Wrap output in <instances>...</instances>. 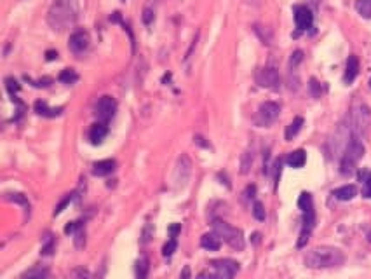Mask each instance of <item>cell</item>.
<instances>
[{
    "label": "cell",
    "instance_id": "obj_1",
    "mask_svg": "<svg viewBox=\"0 0 371 279\" xmlns=\"http://www.w3.org/2000/svg\"><path fill=\"white\" fill-rule=\"evenodd\" d=\"M79 0H54L47 11V23L56 32H65L79 20Z\"/></svg>",
    "mask_w": 371,
    "mask_h": 279
},
{
    "label": "cell",
    "instance_id": "obj_2",
    "mask_svg": "<svg viewBox=\"0 0 371 279\" xmlns=\"http://www.w3.org/2000/svg\"><path fill=\"white\" fill-rule=\"evenodd\" d=\"M343 262H345V255L335 246H317L307 251L305 255V265L310 269H329V267L342 265Z\"/></svg>",
    "mask_w": 371,
    "mask_h": 279
},
{
    "label": "cell",
    "instance_id": "obj_3",
    "mask_svg": "<svg viewBox=\"0 0 371 279\" xmlns=\"http://www.w3.org/2000/svg\"><path fill=\"white\" fill-rule=\"evenodd\" d=\"M364 157V145L357 136H352L343 150V157L340 161V173L345 176L352 175L355 171V166Z\"/></svg>",
    "mask_w": 371,
    "mask_h": 279
},
{
    "label": "cell",
    "instance_id": "obj_4",
    "mask_svg": "<svg viewBox=\"0 0 371 279\" xmlns=\"http://www.w3.org/2000/svg\"><path fill=\"white\" fill-rule=\"evenodd\" d=\"M213 229H214V234H218V237L221 241H225L227 244H229L232 250L236 251H242L244 250V236H242L241 229L237 227H232V225H229L227 222L223 220H214L213 222Z\"/></svg>",
    "mask_w": 371,
    "mask_h": 279
},
{
    "label": "cell",
    "instance_id": "obj_5",
    "mask_svg": "<svg viewBox=\"0 0 371 279\" xmlns=\"http://www.w3.org/2000/svg\"><path fill=\"white\" fill-rule=\"evenodd\" d=\"M369 124H371V112L366 105H357L355 110L352 112V133L354 136H364L369 129Z\"/></svg>",
    "mask_w": 371,
    "mask_h": 279
},
{
    "label": "cell",
    "instance_id": "obj_6",
    "mask_svg": "<svg viewBox=\"0 0 371 279\" xmlns=\"http://www.w3.org/2000/svg\"><path fill=\"white\" fill-rule=\"evenodd\" d=\"M279 114H281V107L275 101H265V103L260 105L258 112L255 115L256 126L268 127L270 124H274L279 119Z\"/></svg>",
    "mask_w": 371,
    "mask_h": 279
},
{
    "label": "cell",
    "instance_id": "obj_7",
    "mask_svg": "<svg viewBox=\"0 0 371 279\" xmlns=\"http://www.w3.org/2000/svg\"><path fill=\"white\" fill-rule=\"evenodd\" d=\"M213 270L216 279H234L236 274L239 272V263L236 260L221 258L213 262Z\"/></svg>",
    "mask_w": 371,
    "mask_h": 279
},
{
    "label": "cell",
    "instance_id": "obj_8",
    "mask_svg": "<svg viewBox=\"0 0 371 279\" xmlns=\"http://www.w3.org/2000/svg\"><path fill=\"white\" fill-rule=\"evenodd\" d=\"M117 110V101L113 100L112 96H101L96 103V108H94V114L100 119V122L107 124L113 115H115Z\"/></svg>",
    "mask_w": 371,
    "mask_h": 279
},
{
    "label": "cell",
    "instance_id": "obj_9",
    "mask_svg": "<svg viewBox=\"0 0 371 279\" xmlns=\"http://www.w3.org/2000/svg\"><path fill=\"white\" fill-rule=\"evenodd\" d=\"M256 82H258V86H262V88L279 89V86H281V77H279L277 70L272 68V66H267V68L258 70V74H256Z\"/></svg>",
    "mask_w": 371,
    "mask_h": 279
},
{
    "label": "cell",
    "instance_id": "obj_10",
    "mask_svg": "<svg viewBox=\"0 0 371 279\" xmlns=\"http://www.w3.org/2000/svg\"><path fill=\"white\" fill-rule=\"evenodd\" d=\"M91 44V37L86 30H77L70 35V40H68V47L73 54H82L89 49Z\"/></svg>",
    "mask_w": 371,
    "mask_h": 279
},
{
    "label": "cell",
    "instance_id": "obj_11",
    "mask_svg": "<svg viewBox=\"0 0 371 279\" xmlns=\"http://www.w3.org/2000/svg\"><path fill=\"white\" fill-rule=\"evenodd\" d=\"M312 21H314V14L309 7L307 6L294 7V25H296V28L300 30V32L309 30L310 26H312Z\"/></svg>",
    "mask_w": 371,
    "mask_h": 279
},
{
    "label": "cell",
    "instance_id": "obj_12",
    "mask_svg": "<svg viewBox=\"0 0 371 279\" xmlns=\"http://www.w3.org/2000/svg\"><path fill=\"white\" fill-rule=\"evenodd\" d=\"M188 175H190V161H188L187 156H181L180 161H178V168H176L178 185H185V182L188 180Z\"/></svg>",
    "mask_w": 371,
    "mask_h": 279
},
{
    "label": "cell",
    "instance_id": "obj_13",
    "mask_svg": "<svg viewBox=\"0 0 371 279\" xmlns=\"http://www.w3.org/2000/svg\"><path fill=\"white\" fill-rule=\"evenodd\" d=\"M357 74H359V59H357V56L350 54L349 59H347L345 74H343V82H345V84H352L354 79L357 77Z\"/></svg>",
    "mask_w": 371,
    "mask_h": 279
},
{
    "label": "cell",
    "instance_id": "obj_14",
    "mask_svg": "<svg viewBox=\"0 0 371 279\" xmlns=\"http://www.w3.org/2000/svg\"><path fill=\"white\" fill-rule=\"evenodd\" d=\"M115 161L113 159H105V161H98L93 166V175L94 176H107L112 175L115 171Z\"/></svg>",
    "mask_w": 371,
    "mask_h": 279
},
{
    "label": "cell",
    "instance_id": "obj_15",
    "mask_svg": "<svg viewBox=\"0 0 371 279\" xmlns=\"http://www.w3.org/2000/svg\"><path fill=\"white\" fill-rule=\"evenodd\" d=\"M108 134V127L105 122H96L91 126L89 129V140L94 143V145H98V143H101L105 140V136Z\"/></svg>",
    "mask_w": 371,
    "mask_h": 279
},
{
    "label": "cell",
    "instance_id": "obj_16",
    "mask_svg": "<svg viewBox=\"0 0 371 279\" xmlns=\"http://www.w3.org/2000/svg\"><path fill=\"white\" fill-rule=\"evenodd\" d=\"M200 246L204 250H209V251H218L221 248V239L218 237V234L211 232V234H204L200 237Z\"/></svg>",
    "mask_w": 371,
    "mask_h": 279
},
{
    "label": "cell",
    "instance_id": "obj_17",
    "mask_svg": "<svg viewBox=\"0 0 371 279\" xmlns=\"http://www.w3.org/2000/svg\"><path fill=\"white\" fill-rule=\"evenodd\" d=\"M333 195H335L338 201H350V199H354L355 195H357V187L355 185H343V187L336 188V190L333 192Z\"/></svg>",
    "mask_w": 371,
    "mask_h": 279
},
{
    "label": "cell",
    "instance_id": "obj_18",
    "mask_svg": "<svg viewBox=\"0 0 371 279\" xmlns=\"http://www.w3.org/2000/svg\"><path fill=\"white\" fill-rule=\"evenodd\" d=\"M286 163L291 166V168H302V166H305V163H307V154H305V150H302V149H298V150H294V152H291L289 156H287V159H286Z\"/></svg>",
    "mask_w": 371,
    "mask_h": 279
},
{
    "label": "cell",
    "instance_id": "obj_19",
    "mask_svg": "<svg viewBox=\"0 0 371 279\" xmlns=\"http://www.w3.org/2000/svg\"><path fill=\"white\" fill-rule=\"evenodd\" d=\"M302 126H304V117H294L293 122L286 127V131H284V138H286L287 142H291V140H293L298 133H300Z\"/></svg>",
    "mask_w": 371,
    "mask_h": 279
},
{
    "label": "cell",
    "instance_id": "obj_20",
    "mask_svg": "<svg viewBox=\"0 0 371 279\" xmlns=\"http://www.w3.org/2000/svg\"><path fill=\"white\" fill-rule=\"evenodd\" d=\"M23 279H51V272H49V269L39 265V267H33V269L28 270V272L23 274Z\"/></svg>",
    "mask_w": 371,
    "mask_h": 279
},
{
    "label": "cell",
    "instance_id": "obj_21",
    "mask_svg": "<svg viewBox=\"0 0 371 279\" xmlns=\"http://www.w3.org/2000/svg\"><path fill=\"white\" fill-rule=\"evenodd\" d=\"M35 112L39 115H44V117H58L63 112V108H49L45 101H37Z\"/></svg>",
    "mask_w": 371,
    "mask_h": 279
},
{
    "label": "cell",
    "instance_id": "obj_22",
    "mask_svg": "<svg viewBox=\"0 0 371 279\" xmlns=\"http://www.w3.org/2000/svg\"><path fill=\"white\" fill-rule=\"evenodd\" d=\"M149 270H150V262L146 256H143V258H139L136 262V279H146Z\"/></svg>",
    "mask_w": 371,
    "mask_h": 279
},
{
    "label": "cell",
    "instance_id": "obj_23",
    "mask_svg": "<svg viewBox=\"0 0 371 279\" xmlns=\"http://www.w3.org/2000/svg\"><path fill=\"white\" fill-rule=\"evenodd\" d=\"M359 180L362 182V195L366 199H371V173L369 171H361L359 173Z\"/></svg>",
    "mask_w": 371,
    "mask_h": 279
},
{
    "label": "cell",
    "instance_id": "obj_24",
    "mask_svg": "<svg viewBox=\"0 0 371 279\" xmlns=\"http://www.w3.org/2000/svg\"><path fill=\"white\" fill-rule=\"evenodd\" d=\"M298 208L302 211H310L314 210V202H312V195L309 194V192H302L300 197H298Z\"/></svg>",
    "mask_w": 371,
    "mask_h": 279
},
{
    "label": "cell",
    "instance_id": "obj_25",
    "mask_svg": "<svg viewBox=\"0 0 371 279\" xmlns=\"http://www.w3.org/2000/svg\"><path fill=\"white\" fill-rule=\"evenodd\" d=\"M58 79H59V82H63V84H73V82L79 81V75L73 68H65L61 74H59Z\"/></svg>",
    "mask_w": 371,
    "mask_h": 279
},
{
    "label": "cell",
    "instance_id": "obj_26",
    "mask_svg": "<svg viewBox=\"0 0 371 279\" xmlns=\"http://www.w3.org/2000/svg\"><path fill=\"white\" fill-rule=\"evenodd\" d=\"M355 9H357V13L361 14L362 18L369 20L371 18V0H357V2H355Z\"/></svg>",
    "mask_w": 371,
    "mask_h": 279
},
{
    "label": "cell",
    "instance_id": "obj_27",
    "mask_svg": "<svg viewBox=\"0 0 371 279\" xmlns=\"http://www.w3.org/2000/svg\"><path fill=\"white\" fill-rule=\"evenodd\" d=\"M251 166H253V152H244V156H242V159H241V173L242 175H248L249 173V169H251Z\"/></svg>",
    "mask_w": 371,
    "mask_h": 279
},
{
    "label": "cell",
    "instance_id": "obj_28",
    "mask_svg": "<svg viewBox=\"0 0 371 279\" xmlns=\"http://www.w3.org/2000/svg\"><path fill=\"white\" fill-rule=\"evenodd\" d=\"M255 32L258 33V37L260 39H262V42L263 44H270L272 42V33H270V30H267V28H263V26H260V25H255Z\"/></svg>",
    "mask_w": 371,
    "mask_h": 279
},
{
    "label": "cell",
    "instance_id": "obj_29",
    "mask_svg": "<svg viewBox=\"0 0 371 279\" xmlns=\"http://www.w3.org/2000/svg\"><path fill=\"white\" fill-rule=\"evenodd\" d=\"M176 248H178L176 237H171V239L164 244V248H162V255H164L166 258H169V256H173V253L176 251Z\"/></svg>",
    "mask_w": 371,
    "mask_h": 279
},
{
    "label": "cell",
    "instance_id": "obj_30",
    "mask_svg": "<svg viewBox=\"0 0 371 279\" xmlns=\"http://www.w3.org/2000/svg\"><path fill=\"white\" fill-rule=\"evenodd\" d=\"M70 279H91V274L86 267H77V269L71 270Z\"/></svg>",
    "mask_w": 371,
    "mask_h": 279
},
{
    "label": "cell",
    "instance_id": "obj_31",
    "mask_svg": "<svg viewBox=\"0 0 371 279\" xmlns=\"http://www.w3.org/2000/svg\"><path fill=\"white\" fill-rule=\"evenodd\" d=\"M52 250H54V239H52L51 234L44 237V244H42V255H51Z\"/></svg>",
    "mask_w": 371,
    "mask_h": 279
},
{
    "label": "cell",
    "instance_id": "obj_32",
    "mask_svg": "<svg viewBox=\"0 0 371 279\" xmlns=\"http://www.w3.org/2000/svg\"><path fill=\"white\" fill-rule=\"evenodd\" d=\"M253 217H255L256 220H260V222H263V220H265V217H267V213H265V208H263V204H262V202H258V201H256L255 204H253Z\"/></svg>",
    "mask_w": 371,
    "mask_h": 279
},
{
    "label": "cell",
    "instance_id": "obj_33",
    "mask_svg": "<svg viewBox=\"0 0 371 279\" xmlns=\"http://www.w3.org/2000/svg\"><path fill=\"white\" fill-rule=\"evenodd\" d=\"M7 199H9V201L18 202V204H23L26 210H30V202H28V199H26L23 194H9V195H7Z\"/></svg>",
    "mask_w": 371,
    "mask_h": 279
},
{
    "label": "cell",
    "instance_id": "obj_34",
    "mask_svg": "<svg viewBox=\"0 0 371 279\" xmlns=\"http://www.w3.org/2000/svg\"><path fill=\"white\" fill-rule=\"evenodd\" d=\"M304 61V52L302 51H294L293 54H291V59H289V65H291V68H296L298 65H300V63Z\"/></svg>",
    "mask_w": 371,
    "mask_h": 279
},
{
    "label": "cell",
    "instance_id": "obj_35",
    "mask_svg": "<svg viewBox=\"0 0 371 279\" xmlns=\"http://www.w3.org/2000/svg\"><path fill=\"white\" fill-rule=\"evenodd\" d=\"M155 20V13L154 9H150V7H146L145 11H143V23L145 25H152Z\"/></svg>",
    "mask_w": 371,
    "mask_h": 279
},
{
    "label": "cell",
    "instance_id": "obj_36",
    "mask_svg": "<svg viewBox=\"0 0 371 279\" xmlns=\"http://www.w3.org/2000/svg\"><path fill=\"white\" fill-rule=\"evenodd\" d=\"M86 243V234H84V229H79L77 232H75V246L77 248H82Z\"/></svg>",
    "mask_w": 371,
    "mask_h": 279
},
{
    "label": "cell",
    "instance_id": "obj_37",
    "mask_svg": "<svg viewBox=\"0 0 371 279\" xmlns=\"http://www.w3.org/2000/svg\"><path fill=\"white\" fill-rule=\"evenodd\" d=\"M309 88H310V93H312V96H319L321 94V88H319V82L316 81V79H310V84H309Z\"/></svg>",
    "mask_w": 371,
    "mask_h": 279
},
{
    "label": "cell",
    "instance_id": "obj_38",
    "mask_svg": "<svg viewBox=\"0 0 371 279\" xmlns=\"http://www.w3.org/2000/svg\"><path fill=\"white\" fill-rule=\"evenodd\" d=\"M7 89H9V93L11 94H13V96H14V93H18V91H20V84H18V82L16 81H14V79H7Z\"/></svg>",
    "mask_w": 371,
    "mask_h": 279
},
{
    "label": "cell",
    "instance_id": "obj_39",
    "mask_svg": "<svg viewBox=\"0 0 371 279\" xmlns=\"http://www.w3.org/2000/svg\"><path fill=\"white\" fill-rule=\"evenodd\" d=\"M81 227H82L81 222H70V224H68L66 227H65V234H75Z\"/></svg>",
    "mask_w": 371,
    "mask_h": 279
},
{
    "label": "cell",
    "instance_id": "obj_40",
    "mask_svg": "<svg viewBox=\"0 0 371 279\" xmlns=\"http://www.w3.org/2000/svg\"><path fill=\"white\" fill-rule=\"evenodd\" d=\"M70 201H71V195H66V197L63 199L61 202H59V206H56V210H54V215H59V213H61V211L66 208V204H70Z\"/></svg>",
    "mask_w": 371,
    "mask_h": 279
},
{
    "label": "cell",
    "instance_id": "obj_41",
    "mask_svg": "<svg viewBox=\"0 0 371 279\" xmlns=\"http://www.w3.org/2000/svg\"><path fill=\"white\" fill-rule=\"evenodd\" d=\"M168 232H169V236H171V237H178V234L181 232V224H173V225H169Z\"/></svg>",
    "mask_w": 371,
    "mask_h": 279
},
{
    "label": "cell",
    "instance_id": "obj_42",
    "mask_svg": "<svg viewBox=\"0 0 371 279\" xmlns=\"http://www.w3.org/2000/svg\"><path fill=\"white\" fill-rule=\"evenodd\" d=\"M150 231H152V227H150V225H146L145 231H143V237H141V243L143 244H146L150 241Z\"/></svg>",
    "mask_w": 371,
    "mask_h": 279
},
{
    "label": "cell",
    "instance_id": "obj_43",
    "mask_svg": "<svg viewBox=\"0 0 371 279\" xmlns=\"http://www.w3.org/2000/svg\"><path fill=\"white\" fill-rule=\"evenodd\" d=\"M195 279H216V276H214V272L211 274L209 270H202V272H200Z\"/></svg>",
    "mask_w": 371,
    "mask_h": 279
},
{
    "label": "cell",
    "instance_id": "obj_44",
    "mask_svg": "<svg viewBox=\"0 0 371 279\" xmlns=\"http://www.w3.org/2000/svg\"><path fill=\"white\" fill-rule=\"evenodd\" d=\"M180 279H192V272L188 265L183 267V270H181V274H180Z\"/></svg>",
    "mask_w": 371,
    "mask_h": 279
},
{
    "label": "cell",
    "instance_id": "obj_45",
    "mask_svg": "<svg viewBox=\"0 0 371 279\" xmlns=\"http://www.w3.org/2000/svg\"><path fill=\"white\" fill-rule=\"evenodd\" d=\"M255 192H256V187L255 185H249L248 188H246V192H244V195L248 199H253L255 197Z\"/></svg>",
    "mask_w": 371,
    "mask_h": 279
},
{
    "label": "cell",
    "instance_id": "obj_46",
    "mask_svg": "<svg viewBox=\"0 0 371 279\" xmlns=\"http://www.w3.org/2000/svg\"><path fill=\"white\" fill-rule=\"evenodd\" d=\"M260 237H262V236H260L258 232H256V234H253V243H255V244H258V243H260Z\"/></svg>",
    "mask_w": 371,
    "mask_h": 279
},
{
    "label": "cell",
    "instance_id": "obj_47",
    "mask_svg": "<svg viewBox=\"0 0 371 279\" xmlns=\"http://www.w3.org/2000/svg\"><path fill=\"white\" fill-rule=\"evenodd\" d=\"M56 56H58V52H52V51L47 52V59H54Z\"/></svg>",
    "mask_w": 371,
    "mask_h": 279
},
{
    "label": "cell",
    "instance_id": "obj_48",
    "mask_svg": "<svg viewBox=\"0 0 371 279\" xmlns=\"http://www.w3.org/2000/svg\"><path fill=\"white\" fill-rule=\"evenodd\" d=\"M369 88H371V79H369Z\"/></svg>",
    "mask_w": 371,
    "mask_h": 279
}]
</instances>
